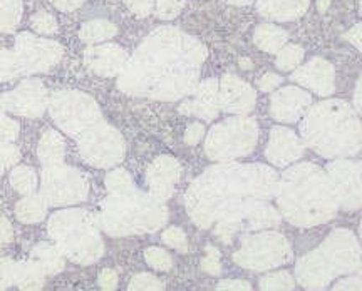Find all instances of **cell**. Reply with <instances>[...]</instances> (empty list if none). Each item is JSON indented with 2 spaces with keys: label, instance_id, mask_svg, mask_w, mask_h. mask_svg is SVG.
<instances>
[{
  "label": "cell",
  "instance_id": "cell-40",
  "mask_svg": "<svg viewBox=\"0 0 362 291\" xmlns=\"http://www.w3.org/2000/svg\"><path fill=\"white\" fill-rule=\"evenodd\" d=\"M128 291H163V285L155 276L138 275L131 281Z\"/></svg>",
  "mask_w": 362,
  "mask_h": 291
},
{
  "label": "cell",
  "instance_id": "cell-43",
  "mask_svg": "<svg viewBox=\"0 0 362 291\" xmlns=\"http://www.w3.org/2000/svg\"><path fill=\"white\" fill-rule=\"evenodd\" d=\"M205 136V126L202 122H192L185 131V143L188 146H197Z\"/></svg>",
  "mask_w": 362,
  "mask_h": 291
},
{
  "label": "cell",
  "instance_id": "cell-54",
  "mask_svg": "<svg viewBox=\"0 0 362 291\" xmlns=\"http://www.w3.org/2000/svg\"><path fill=\"white\" fill-rule=\"evenodd\" d=\"M330 6V0H317V7H319L320 12H325Z\"/></svg>",
  "mask_w": 362,
  "mask_h": 291
},
{
  "label": "cell",
  "instance_id": "cell-53",
  "mask_svg": "<svg viewBox=\"0 0 362 291\" xmlns=\"http://www.w3.org/2000/svg\"><path fill=\"white\" fill-rule=\"evenodd\" d=\"M240 67H242L243 71H250V69H253V64H252L250 59L242 57V59H240Z\"/></svg>",
  "mask_w": 362,
  "mask_h": 291
},
{
  "label": "cell",
  "instance_id": "cell-27",
  "mask_svg": "<svg viewBox=\"0 0 362 291\" xmlns=\"http://www.w3.org/2000/svg\"><path fill=\"white\" fill-rule=\"evenodd\" d=\"M45 211H47V203L45 199L40 196V194H27L25 198H22L19 203H17L16 213L17 218L22 222H37L45 216Z\"/></svg>",
  "mask_w": 362,
  "mask_h": 291
},
{
  "label": "cell",
  "instance_id": "cell-39",
  "mask_svg": "<svg viewBox=\"0 0 362 291\" xmlns=\"http://www.w3.org/2000/svg\"><path fill=\"white\" fill-rule=\"evenodd\" d=\"M144 256H146V261L149 263V265H151L153 268H156V270L166 271V270H170V268H171L170 254L166 251H163V249H160V248L146 249Z\"/></svg>",
  "mask_w": 362,
  "mask_h": 291
},
{
  "label": "cell",
  "instance_id": "cell-21",
  "mask_svg": "<svg viewBox=\"0 0 362 291\" xmlns=\"http://www.w3.org/2000/svg\"><path fill=\"white\" fill-rule=\"evenodd\" d=\"M293 83L314 90L319 95H330L336 90V72L332 64L322 57H315L292 74Z\"/></svg>",
  "mask_w": 362,
  "mask_h": 291
},
{
  "label": "cell",
  "instance_id": "cell-11",
  "mask_svg": "<svg viewBox=\"0 0 362 291\" xmlns=\"http://www.w3.org/2000/svg\"><path fill=\"white\" fill-rule=\"evenodd\" d=\"M89 194V181L84 172L64 162L45 166L40 172V196L47 206H67L86 201Z\"/></svg>",
  "mask_w": 362,
  "mask_h": 291
},
{
  "label": "cell",
  "instance_id": "cell-33",
  "mask_svg": "<svg viewBox=\"0 0 362 291\" xmlns=\"http://www.w3.org/2000/svg\"><path fill=\"white\" fill-rule=\"evenodd\" d=\"M292 288H293L292 276L285 271L275 273V275H269L260 281L262 291H292Z\"/></svg>",
  "mask_w": 362,
  "mask_h": 291
},
{
  "label": "cell",
  "instance_id": "cell-7",
  "mask_svg": "<svg viewBox=\"0 0 362 291\" xmlns=\"http://www.w3.org/2000/svg\"><path fill=\"white\" fill-rule=\"evenodd\" d=\"M49 233L56 239L62 254L81 265L99 260L103 241L93 218L84 209H64L49 221Z\"/></svg>",
  "mask_w": 362,
  "mask_h": 291
},
{
  "label": "cell",
  "instance_id": "cell-19",
  "mask_svg": "<svg viewBox=\"0 0 362 291\" xmlns=\"http://www.w3.org/2000/svg\"><path fill=\"white\" fill-rule=\"evenodd\" d=\"M128 52L117 44L89 45L84 51V64L93 74L101 77H116L128 62Z\"/></svg>",
  "mask_w": 362,
  "mask_h": 291
},
{
  "label": "cell",
  "instance_id": "cell-55",
  "mask_svg": "<svg viewBox=\"0 0 362 291\" xmlns=\"http://www.w3.org/2000/svg\"><path fill=\"white\" fill-rule=\"evenodd\" d=\"M253 0H228V4H232V6H238V7H243V6H250Z\"/></svg>",
  "mask_w": 362,
  "mask_h": 291
},
{
  "label": "cell",
  "instance_id": "cell-35",
  "mask_svg": "<svg viewBox=\"0 0 362 291\" xmlns=\"http://www.w3.org/2000/svg\"><path fill=\"white\" fill-rule=\"evenodd\" d=\"M104 183H106L107 193H116V191L128 189L129 186H133V177L126 170H115L107 172Z\"/></svg>",
  "mask_w": 362,
  "mask_h": 291
},
{
  "label": "cell",
  "instance_id": "cell-28",
  "mask_svg": "<svg viewBox=\"0 0 362 291\" xmlns=\"http://www.w3.org/2000/svg\"><path fill=\"white\" fill-rule=\"evenodd\" d=\"M34 263L37 265L42 273H49V275H52V273H57L61 271L62 268H64V261H62V256L61 253L57 251L56 248L49 247V244H39V247H35L34 253Z\"/></svg>",
  "mask_w": 362,
  "mask_h": 291
},
{
  "label": "cell",
  "instance_id": "cell-8",
  "mask_svg": "<svg viewBox=\"0 0 362 291\" xmlns=\"http://www.w3.org/2000/svg\"><path fill=\"white\" fill-rule=\"evenodd\" d=\"M257 141H259V126L252 117H226L208 131L205 153L211 161H233L248 156L255 149Z\"/></svg>",
  "mask_w": 362,
  "mask_h": 291
},
{
  "label": "cell",
  "instance_id": "cell-2",
  "mask_svg": "<svg viewBox=\"0 0 362 291\" xmlns=\"http://www.w3.org/2000/svg\"><path fill=\"white\" fill-rule=\"evenodd\" d=\"M279 176L270 166L226 161L208 167L187 191V209L200 228L216 222L225 243L238 230H248V218L275 196Z\"/></svg>",
  "mask_w": 362,
  "mask_h": 291
},
{
  "label": "cell",
  "instance_id": "cell-15",
  "mask_svg": "<svg viewBox=\"0 0 362 291\" xmlns=\"http://www.w3.org/2000/svg\"><path fill=\"white\" fill-rule=\"evenodd\" d=\"M327 174L332 181L339 206L357 209L362 206V161L351 159H334L327 165Z\"/></svg>",
  "mask_w": 362,
  "mask_h": 291
},
{
  "label": "cell",
  "instance_id": "cell-37",
  "mask_svg": "<svg viewBox=\"0 0 362 291\" xmlns=\"http://www.w3.org/2000/svg\"><path fill=\"white\" fill-rule=\"evenodd\" d=\"M21 151L17 146L12 143H6V141H0V176L6 172L8 167H13L19 162Z\"/></svg>",
  "mask_w": 362,
  "mask_h": 291
},
{
  "label": "cell",
  "instance_id": "cell-17",
  "mask_svg": "<svg viewBox=\"0 0 362 291\" xmlns=\"http://www.w3.org/2000/svg\"><path fill=\"white\" fill-rule=\"evenodd\" d=\"M181 177V166L173 156L163 154L151 162L146 171L148 193L158 201L165 203L175 193V186Z\"/></svg>",
  "mask_w": 362,
  "mask_h": 291
},
{
  "label": "cell",
  "instance_id": "cell-10",
  "mask_svg": "<svg viewBox=\"0 0 362 291\" xmlns=\"http://www.w3.org/2000/svg\"><path fill=\"white\" fill-rule=\"evenodd\" d=\"M78 149L88 165L110 170L124 159L126 143L116 127L101 119L78 136Z\"/></svg>",
  "mask_w": 362,
  "mask_h": 291
},
{
  "label": "cell",
  "instance_id": "cell-12",
  "mask_svg": "<svg viewBox=\"0 0 362 291\" xmlns=\"http://www.w3.org/2000/svg\"><path fill=\"white\" fill-rule=\"evenodd\" d=\"M292 258L287 239L279 233H260L243 239L242 247L233 254L240 266L250 270H270L280 266Z\"/></svg>",
  "mask_w": 362,
  "mask_h": 291
},
{
  "label": "cell",
  "instance_id": "cell-22",
  "mask_svg": "<svg viewBox=\"0 0 362 291\" xmlns=\"http://www.w3.org/2000/svg\"><path fill=\"white\" fill-rule=\"evenodd\" d=\"M218 88L220 81L205 79L198 83L197 89L192 94L193 99L185 101L178 107V111L185 116L200 117L203 121H215L220 114L218 107Z\"/></svg>",
  "mask_w": 362,
  "mask_h": 291
},
{
  "label": "cell",
  "instance_id": "cell-3",
  "mask_svg": "<svg viewBox=\"0 0 362 291\" xmlns=\"http://www.w3.org/2000/svg\"><path fill=\"white\" fill-rule=\"evenodd\" d=\"M275 198L282 215L296 226L320 225L332 220L339 209L327 171L312 162L288 167L279 179Z\"/></svg>",
  "mask_w": 362,
  "mask_h": 291
},
{
  "label": "cell",
  "instance_id": "cell-24",
  "mask_svg": "<svg viewBox=\"0 0 362 291\" xmlns=\"http://www.w3.org/2000/svg\"><path fill=\"white\" fill-rule=\"evenodd\" d=\"M37 156L42 167L54 166L64 162L66 143L64 138L54 129H47L42 134L37 146Z\"/></svg>",
  "mask_w": 362,
  "mask_h": 291
},
{
  "label": "cell",
  "instance_id": "cell-14",
  "mask_svg": "<svg viewBox=\"0 0 362 291\" xmlns=\"http://www.w3.org/2000/svg\"><path fill=\"white\" fill-rule=\"evenodd\" d=\"M49 95L40 79L22 81L16 89L0 95V107L7 112L27 119H37L49 107Z\"/></svg>",
  "mask_w": 362,
  "mask_h": 291
},
{
  "label": "cell",
  "instance_id": "cell-52",
  "mask_svg": "<svg viewBox=\"0 0 362 291\" xmlns=\"http://www.w3.org/2000/svg\"><path fill=\"white\" fill-rule=\"evenodd\" d=\"M354 107H356V111L359 112V114H362V76H361V79L357 81V84H356Z\"/></svg>",
  "mask_w": 362,
  "mask_h": 291
},
{
  "label": "cell",
  "instance_id": "cell-34",
  "mask_svg": "<svg viewBox=\"0 0 362 291\" xmlns=\"http://www.w3.org/2000/svg\"><path fill=\"white\" fill-rule=\"evenodd\" d=\"M30 27H33L39 35H54L59 29L57 20L54 19V16L44 11L34 13V16L30 17Z\"/></svg>",
  "mask_w": 362,
  "mask_h": 291
},
{
  "label": "cell",
  "instance_id": "cell-9",
  "mask_svg": "<svg viewBox=\"0 0 362 291\" xmlns=\"http://www.w3.org/2000/svg\"><path fill=\"white\" fill-rule=\"evenodd\" d=\"M49 112L62 133L78 138L86 129L103 119L99 104L81 90H56L49 97Z\"/></svg>",
  "mask_w": 362,
  "mask_h": 291
},
{
  "label": "cell",
  "instance_id": "cell-58",
  "mask_svg": "<svg viewBox=\"0 0 362 291\" xmlns=\"http://www.w3.org/2000/svg\"><path fill=\"white\" fill-rule=\"evenodd\" d=\"M361 270H362V268H361Z\"/></svg>",
  "mask_w": 362,
  "mask_h": 291
},
{
  "label": "cell",
  "instance_id": "cell-46",
  "mask_svg": "<svg viewBox=\"0 0 362 291\" xmlns=\"http://www.w3.org/2000/svg\"><path fill=\"white\" fill-rule=\"evenodd\" d=\"M99 285L104 291H112L117 285V276L112 270H104L99 276Z\"/></svg>",
  "mask_w": 362,
  "mask_h": 291
},
{
  "label": "cell",
  "instance_id": "cell-42",
  "mask_svg": "<svg viewBox=\"0 0 362 291\" xmlns=\"http://www.w3.org/2000/svg\"><path fill=\"white\" fill-rule=\"evenodd\" d=\"M124 6L134 13L136 17H148L155 8V0H123Z\"/></svg>",
  "mask_w": 362,
  "mask_h": 291
},
{
  "label": "cell",
  "instance_id": "cell-47",
  "mask_svg": "<svg viewBox=\"0 0 362 291\" xmlns=\"http://www.w3.org/2000/svg\"><path fill=\"white\" fill-rule=\"evenodd\" d=\"M86 0H54V6L61 12H72L76 8L83 7Z\"/></svg>",
  "mask_w": 362,
  "mask_h": 291
},
{
  "label": "cell",
  "instance_id": "cell-30",
  "mask_svg": "<svg viewBox=\"0 0 362 291\" xmlns=\"http://www.w3.org/2000/svg\"><path fill=\"white\" fill-rule=\"evenodd\" d=\"M22 19V0H0V32L11 34Z\"/></svg>",
  "mask_w": 362,
  "mask_h": 291
},
{
  "label": "cell",
  "instance_id": "cell-5",
  "mask_svg": "<svg viewBox=\"0 0 362 291\" xmlns=\"http://www.w3.org/2000/svg\"><path fill=\"white\" fill-rule=\"evenodd\" d=\"M168 211L165 204L149 193L129 186L128 189L110 193L99 213V225L115 236L151 233L165 225Z\"/></svg>",
  "mask_w": 362,
  "mask_h": 291
},
{
  "label": "cell",
  "instance_id": "cell-38",
  "mask_svg": "<svg viewBox=\"0 0 362 291\" xmlns=\"http://www.w3.org/2000/svg\"><path fill=\"white\" fill-rule=\"evenodd\" d=\"M19 122L13 121L12 117H8L7 112L0 107V141L13 143V141L19 138Z\"/></svg>",
  "mask_w": 362,
  "mask_h": 291
},
{
  "label": "cell",
  "instance_id": "cell-41",
  "mask_svg": "<svg viewBox=\"0 0 362 291\" xmlns=\"http://www.w3.org/2000/svg\"><path fill=\"white\" fill-rule=\"evenodd\" d=\"M163 241H165L168 247L175 248V249H180V251H183V253L188 249L187 236H185V233L180 228L166 230L165 234H163Z\"/></svg>",
  "mask_w": 362,
  "mask_h": 291
},
{
  "label": "cell",
  "instance_id": "cell-49",
  "mask_svg": "<svg viewBox=\"0 0 362 291\" xmlns=\"http://www.w3.org/2000/svg\"><path fill=\"white\" fill-rule=\"evenodd\" d=\"M216 291H250V285L245 281H223Z\"/></svg>",
  "mask_w": 362,
  "mask_h": 291
},
{
  "label": "cell",
  "instance_id": "cell-36",
  "mask_svg": "<svg viewBox=\"0 0 362 291\" xmlns=\"http://www.w3.org/2000/svg\"><path fill=\"white\" fill-rule=\"evenodd\" d=\"M187 0H156V16L161 20H173L183 11Z\"/></svg>",
  "mask_w": 362,
  "mask_h": 291
},
{
  "label": "cell",
  "instance_id": "cell-56",
  "mask_svg": "<svg viewBox=\"0 0 362 291\" xmlns=\"http://www.w3.org/2000/svg\"><path fill=\"white\" fill-rule=\"evenodd\" d=\"M361 238H362V222H361Z\"/></svg>",
  "mask_w": 362,
  "mask_h": 291
},
{
  "label": "cell",
  "instance_id": "cell-1",
  "mask_svg": "<svg viewBox=\"0 0 362 291\" xmlns=\"http://www.w3.org/2000/svg\"><path fill=\"white\" fill-rule=\"evenodd\" d=\"M206 56V47L193 35L158 27L128 59L117 76V89L133 97L180 101L197 89Z\"/></svg>",
  "mask_w": 362,
  "mask_h": 291
},
{
  "label": "cell",
  "instance_id": "cell-20",
  "mask_svg": "<svg viewBox=\"0 0 362 291\" xmlns=\"http://www.w3.org/2000/svg\"><path fill=\"white\" fill-rule=\"evenodd\" d=\"M304 154V143L288 127H274L270 131L269 144L265 149V158L277 167H285L298 161Z\"/></svg>",
  "mask_w": 362,
  "mask_h": 291
},
{
  "label": "cell",
  "instance_id": "cell-51",
  "mask_svg": "<svg viewBox=\"0 0 362 291\" xmlns=\"http://www.w3.org/2000/svg\"><path fill=\"white\" fill-rule=\"evenodd\" d=\"M12 239V228L6 218H0V244Z\"/></svg>",
  "mask_w": 362,
  "mask_h": 291
},
{
  "label": "cell",
  "instance_id": "cell-13",
  "mask_svg": "<svg viewBox=\"0 0 362 291\" xmlns=\"http://www.w3.org/2000/svg\"><path fill=\"white\" fill-rule=\"evenodd\" d=\"M13 52L17 54L24 76L44 74L61 62L64 49L56 40L39 37L30 32H21L16 37Z\"/></svg>",
  "mask_w": 362,
  "mask_h": 291
},
{
  "label": "cell",
  "instance_id": "cell-57",
  "mask_svg": "<svg viewBox=\"0 0 362 291\" xmlns=\"http://www.w3.org/2000/svg\"><path fill=\"white\" fill-rule=\"evenodd\" d=\"M361 16H362V2H361Z\"/></svg>",
  "mask_w": 362,
  "mask_h": 291
},
{
  "label": "cell",
  "instance_id": "cell-4",
  "mask_svg": "<svg viewBox=\"0 0 362 291\" xmlns=\"http://www.w3.org/2000/svg\"><path fill=\"white\" fill-rule=\"evenodd\" d=\"M302 143L319 156L342 159L356 156L362 149V124L354 107L329 99L310 106L300 122Z\"/></svg>",
  "mask_w": 362,
  "mask_h": 291
},
{
  "label": "cell",
  "instance_id": "cell-44",
  "mask_svg": "<svg viewBox=\"0 0 362 291\" xmlns=\"http://www.w3.org/2000/svg\"><path fill=\"white\" fill-rule=\"evenodd\" d=\"M206 251H208V256L202 263L203 270H205L206 273H210V275H218V273H220V254H218V251H216L214 247H208Z\"/></svg>",
  "mask_w": 362,
  "mask_h": 291
},
{
  "label": "cell",
  "instance_id": "cell-32",
  "mask_svg": "<svg viewBox=\"0 0 362 291\" xmlns=\"http://www.w3.org/2000/svg\"><path fill=\"white\" fill-rule=\"evenodd\" d=\"M302 59H304V49L297 44H285L282 49L277 52V67L280 71L288 72L297 69L300 66Z\"/></svg>",
  "mask_w": 362,
  "mask_h": 291
},
{
  "label": "cell",
  "instance_id": "cell-25",
  "mask_svg": "<svg viewBox=\"0 0 362 291\" xmlns=\"http://www.w3.org/2000/svg\"><path fill=\"white\" fill-rule=\"evenodd\" d=\"M287 30L275 24H262L253 32V42L267 54H277L287 44Z\"/></svg>",
  "mask_w": 362,
  "mask_h": 291
},
{
  "label": "cell",
  "instance_id": "cell-26",
  "mask_svg": "<svg viewBox=\"0 0 362 291\" xmlns=\"http://www.w3.org/2000/svg\"><path fill=\"white\" fill-rule=\"evenodd\" d=\"M117 34V27L110 20L94 19L83 24L79 30V37L83 42L89 45L101 44L104 40H110Z\"/></svg>",
  "mask_w": 362,
  "mask_h": 291
},
{
  "label": "cell",
  "instance_id": "cell-29",
  "mask_svg": "<svg viewBox=\"0 0 362 291\" xmlns=\"http://www.w3.org/2000/svg\"><path fill=\"white\" fill-rule=\"evenodd\" d=\"M11 184L17 193L33 194L39 186V177L34 167L30 166H13L11 171Z\"/></svg>",
  "mask_w": 362,
  "mask_h": 291
},
{
  "label": "cell",
  "instance_id": "cell-23",
  "mask_svg": "<svg viewBox=\"0 0 362 291\" xmlns=\"http://www.w3.org/2000/svg\"><path fill=\"white\" fill-rule=\"evenodd\" d=\"M310 0H257V11L262 17L277 22L296 20L307 12Z\"/></svg>",
  "mask_w": 362,
  "mask_h": 291
},
{
  "label": "cell",
  "instance_id": "cell-48",
  "mask_svg": "<svg viewBox=\"0 0 362 291\" xmlns=\"http://www.w3.org/2000/svg\"><path fill=\"white\" fill-rule=\"evenodd\" d=\"M332 291H362V280L361 278H349L337 283Z\"/></svg>",
  "mask_w": 362,
  "mask_h": 291
},
{
  "label": "cell",
  "instance_id": "cell-45",
  "mask_svg": "<svg viewBox=\"0 0 362 291\" xmlns=\"http://www.w3.org/2000/svg\"><path fill=\"white\" fill-rule=\"evenodd\" d=\"M280 83H282V77L274 74V72H267L265 76H262L259 79V89L262 93H272V90H275V88H279Z\"/></svg>",
  "mask_w": 362,
  "mask_h": 291
},
{
  "label": "cell",
  "instance_id": "cell-16",
  "mask_svg": "<svg viewBox=\"0 0 362 291\" xmlns=\"http://www.w3.org/2000/svg\"><path fill=\"white\" fill-rule=\"evenodd\" d=\"M257 102V93L248 83L233 74H225L218 88L220 111L235 116H247L253 111Z\"/></svg>",
  "mask_w": 362,
  "mask_h": 291
},
{
  "label": "cell",
  "instance_id": "cell-50",
  "mask_svg": "<svg viewBox=\"0 0 362 291\" xmlns=\"http://www.w3.org/2000/svg\"><path fill=\"white\" fill-rule=\"evenodd\" d=\"M346 39L354 44L356 47L362 52V24H357L356 27H352V29L346 34Z\"/></svg>",
  "mask_w": 362,
  "mask_h": 291
},
{
  "label": "cell",
  "instance_id": "cell-18",
  "mask_svg": "<svg viewBox=\"0 0 362 291\" xmlns=\"http://www.w3.org/2000/svg\"><path fill=\"white\" fill-rule=\"evenodd\" d=\"M312 106V97L307 90L288 85L275 90L270 97V114L285 124H293L305 116Z\"/></svg>",
  "mask_w": 362,
  "mask_h": 291
},
{
  "label": "cell",
  "instance_id": "cell-6",
  "mask_svg": "<svg viewBox=\"0 0 362 291\" xmlns=\"http://www.w3.org/2000/svg\"><path fill=\"white\" fill-rule=\"evenodd\" d=\"M359 258L361 248L354 234L347 230H337L298 261L297 278L307 290H322L336 276L354 270Z\"/></svg>",
  "mask_w": 362,
  "mask_h": 291
},
{
  "label": "cell",
  "instance_id": "cell-31",
  "mask_svg": "<svg viewBox=\"0 0 362 291\" xmlns=\"http://www.w3.org/2000/svg\"><path fill=\"white\" fill-rule=\"evenodd\" d=\"M24 76L17 54L11 49H0V83H8Z\"/></svg>",
  "mask_w": 362,
  "mask_h": 291
}]
</instances>
